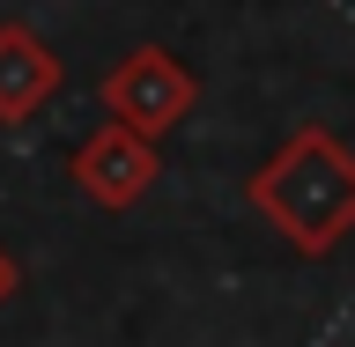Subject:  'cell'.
I'll return each mask as SVG.
<instances>
[{"instance_id": "277c9868", "label": "cell", "mask_w": 355, "mask_h": 347, "mask_svg": "<svg viewBox=\"0 0 355 347\" xmlns=\"http://www.w3.org/2000/svg\"><path fill=\"white\" fill-rule=\"evenodd\" d=\"M60 82H67L60 52H52L30 22H0V126L37 118V111L60 96Z\"/></svg>"}, {"instance_id": "5b68a950", "label": "cell", "mask_w": 355, "mask_h": 347, "mask_svg": "<svg viewBox=\"0 0 355 347\" xmlns=\"http://www.w3.org/2000/svg\"><path fill=\"white\" fill-rule=\"evenodd\" d=\"M15 288H22V266H15V259H8V244H0V310L15 303Z\"/></svg>"}, {"instance_id": "3957f363", "label": "cell", "mask_w": 355, "mask_h": 347, "mask_svg": "<svg viewBox=\"0 0 355 347\" xmlns=\"http://www.w3.org/2000/svg\"><path fill=\"white\" fill-rule=\"evenodd\" d=\"M67 177L82 185L89 207H104V215H126V207H141V199H148L155 177H163V155H155L148 133H133V126H119V118H104V126L89 133L82 148H74Z\"/></svg>"}, {"instance_id": "6da1fadb", "label": "cell", "mask_w": 355, "mask_h": 347, "mask_svg": "<svg viewBox=\"0 0 355 347\" xmlns=\"http://www.w3.org/2000/svg\"><path fill=\"white\" fill-rule=\"evenodd\" d=\"M252 215L304 259H326L333 244L355 229V148H340L326 126H296L282 148L266 155L252 185Z\"/></svg>"}, {"instance_id": "7a4b0ae2", "label": "cell", "mask_w": 355, "mask_h": 347, "mask_svg": "<svg viewBox=\"0 0 355 347\" xmlns=\"http://www.w3.org/2000/svg\"><path fill=\"white\" fill-rule=\"evenodd\" d=\"M193 104H200V74L178 60V52H163V44H133L126 60L104 74V111L119 126L148 133V141L178 133L193 118Z\"/></svg>"}]
</instances>
